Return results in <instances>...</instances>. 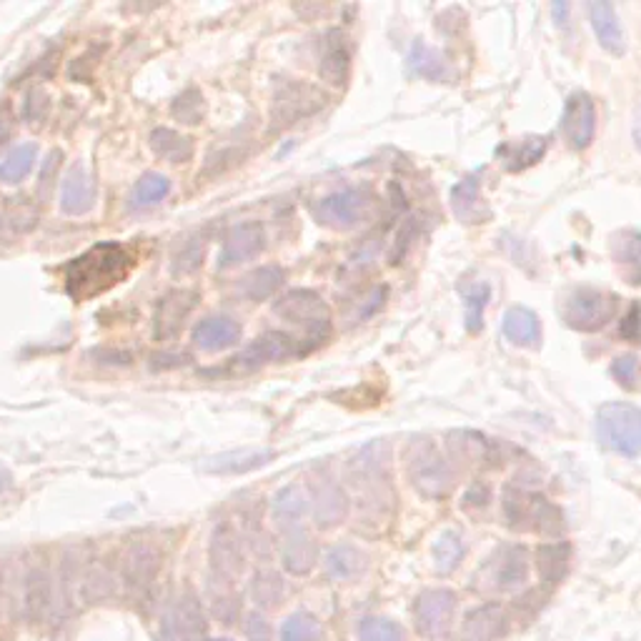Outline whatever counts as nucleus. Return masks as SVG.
Returning a JSON list of instances; mask_svg holds the SVG:
<instances>
[{"label": "nucleus", "instance_id": "nucleus-23", "mask_svg": "<svg viewBox=\"0 0 641 641\" xmlns=\"http://www.w3.org/2000/svg\"><path fill=\"white\" fill-rule=\"evenodd\" d=\"M271 459V449H236L211 456V459L203 461L201 469L213 476H241L248 474V471L261 469V466H266Z\"/></svg>", "mask_w": 641, "mask_h": 641}, {"label": "nucleus", "instance_id": "nucleus-14", "mask_svg": "<svg viewBox=\"0 0 641 641\" xmlns=\"http://www.w3.org/2000/svg\"><path fill=\"white\" fill-rule=\"evenodd\" d=\"M266 248V231L258 221H243L231 226V231L226 233L221 246V256H218V268L228 271L236 268L241 263L251 261L258 253Z\"/></svg>", "mask_w": 641, "mask_h": 641}, {"label": "nucleus", "instance_id": "nucleus-3", "mask_svg": "<svg viewBox=\"0 0 641 641\" xmlns=\"http://www.w3.org/2000/svg\"><path fill=\"white\" fill-rule=\"evenodd\" d=\"M566 326L581 334H594L604 329L619 313V298L596 286H576L564 296L559 306Z\"/></svg>", "mask_w": 641, "mask_h": 641}, {"label": "nucleus", "instance_id": "nucleus-49", "mask_svg": "<svg viewBox=\"0 0 641 641\" xmlns=\"http://www.w3.org/2000/svg\"><path fill=\"white\" fill-rule=\"evenodd\" d=\"M619 336L629 344L641 346V301L631 303L629 311L624 313V318L619 321Z\"/></svg>", "mask_w": 641, "mask_h": 641}, {"label": "nucleus", "instance_id": "nucleus-35", "mask_svg": "<svg viewBox=\"0 0 641 641\" xmlns=\"http://www.w3.org/2000/svg\"><path fill=\"white\" fill-rule=\"evenodd\" d=\"M208 604H211V614L226 626H233L241 616V604H238V596L233 591V581L211 576V581H208Z\"/></svg>", "mask_w": 641, "mask_h": 641}, {"label": "nucleus", "instance_id": "nucleus-56", "mask_svg": "<svg viewBox=\"0 0 641 641\" xmlns=\"http://www.w3.org/2000/svg\"><path fill=\"white\" fill-rule=\"evenodd\" d=\"M208 641H231V639H208Z\"/></svg>", "mask_w": 641, "mask_h": 641}, {"label": "nucleus", "instance_id": "nucleus-5", "mask_svg": "<svg viewBox=\"0 0 641 641\" xmlns=\"http://www.w3.org/2000/svg\"><path fill=\"white\" fill-rule=\"evenodd\" d=\"M504 516L511 529H534L536 534L561 536L564 534V514L549 499L539 494H521L506 491Z\"/></svg>", "mask_w": 641, "mask_h": 641}, {"label": "nucleus", "instance_id": "nucleus-6", "mask_svg": "<svg viewBox=\"0 0 641 641\" xmlns=\"http://www.w3.org/2000/svg\"><path fill=\"white\" fill-rule=\"evenodd\" d=\"M324 101V93L311 83L283 78L281 83H276V91L271 98V131L276 133L296 126L301 118L313 116L318 108L324 106Z\"/></svg>", "mask_w": 641, "mask_h": 641}, {"label": "nucleus", "instance_id": "nucleus-40", "mask_svg": "<svg viewBox=\"0 0 641 641\" xmlns=\"http://www.w3.org/2000/svg\"><path fill=\"white\" fill-rule=\"evenodd\" d=\"M286 596V584H283L281 574L271 569L256 571L251 579V599L261 609H276Z\"/></svg>", "mask_w": 641, "mask_h": 641}, {"label": "nucleus", "instance_id": "nucleus-28", "mask_svg": "<svg viewBox=\"0 0 641 641\" xmlns=\"http://www.w3.org/2000/svg\"><path fill=\"white\" fill-rule=\"evenodd\" d=\"M324 571L334 581H354L366 571V554L354 544L331 546L324 556Z\"/></svg>", "mask_w": 641, "mask_h": 641}, {"label": "nucleus", "instance_id": "nucleus-46", "mask_svg": "<svg viewBox=\"0 0 641 641\" xmlns=\"http://www.w3.org/2000/svg\"><path fill=\"white\" fill-rule=\"evenodd\" d=\"M171 111L173 116L181 123H186V126H198V123L203 121V116H206V101H203L201 91L188 88L186 93H181V96L173 101Z\"/></svg>", "mask_w": 641, "mask_h": 641}, {"label": "nucleus", "instance_id": "nucleus-41", "mask_svg": "<svg viewBox=\"0 0 641 641\" xmlns=\"http://www.w3.org/2000/svg\"><path fill=\"white\" fill-rule=\"evenodd\" d=\"M203 253H206V241L201 236L183 238L171 256V271L176 276H191L203 266Z\"/></svg>", "mask_w": 641, "mask_h": 641}, {"label": "nucleus", "instance_id": "nucleus-21", "mask_svg": "<svg viewBox=\"0 0 641 641\" xmlns=\"http://www.w3.org/2000/svg\"><path fill=\"white\" fill-rule=\"evenodd\" d=\"M96 203V183L83 163H73L63 176L61 186V211L68 216H83Z\"/></svg>", "mask_w": 641, "mask_h": 641}, {"label": "nucleus", "instance_id": "nucleus-45", "mask_svg": "<svg viewBox=\"0 0 641 641\" xmlns=\"http://www.w3.org/2000/svg\"><path fill=\"white\" fill-rule=\"evenodd\" d=\"M489 296H491L489 283H476V286H471L469 291H466L464 313H466V329H469L471 334L481 331V326H484V308L486 303H489Z\"/></svg>", "mask_w": 641, "mask_h": 641}, {"label": "nucleus", "instance_id": "nucleus-39", "mask_svg": "<svg viewBox=\"0 0 641 641\" xmlns=\"http://www.w3.org/2000/svg\"><path fill=\"white\" fill-rule=\"evenodd\" d=\"M38 158V148L33 143H23V146H16L13 151H8V156L0 161V181L8 183V186H16L21 183L28 173L33 171Z\"/></svg>", "mask_w": 641, "mask_h": 641}, {"label": "nucleus", "instance_id": "nucleus-19", "mask_svg": "<svg viewBox=\"0 0 641 641\" xmlns=\"http://www.w3.org/2000/svg\"><path fill=\"white\" fill-rule=\"evenodd\" d=\"M198 303L196 291H171L161 298L156 311V334L158 341L173 339L183 329V321L191 316V311Z\"/></svg>", "mask_w": 641, "mask_h": 641}, {"label": "nucleus", "instance_id": "nucleus-51", "mask_svg": "<svg viewBox=\"0 0 641 641\" xmlns=\"http://www.w3.org/2000/svg\"><path fill=\"white\" fill-rule=\"evenodd\" d=\"M48 116V98L46 93L33 91L26 101V118L31 123H43V118Z\"/></svg>", "mask_w": 641, "mask_h": 641}, {"label": "nucleus", "instance_id": "nucleus-38", "mask_svg": "<svg viewBox=\"0 0 641 641\" xmlns=\"http://www.w3.org/2000/svg\"><path fill=\"white\" fill-rule=\"evenodd\" d=\"M116 594V579L108 569L103 566H91L83 571L81 581H78V596L86 604H101V601L111 599Z\"/></svg>", "mask_w": 641, "mask_h": 641}, {"label": "nucleus", "instance_id": "nucleus-37", "mask_svg": "<svg viewBox=\"0 0 641 641\" xmlns=\"http://www.w3.org/2000/svg\"><path fill=\"white\" fill-rule=\"evenodd\" d=\"M283 278H286L283 268L261 266V268H256V271L248 273V276L241 278V283H238V291H241L248 301H263V298L273 296V293L281 288Z\"/></svg>", "mask_w": 641, "mask_h": 641}, {"label": "nucleus", "instance_id": "nucleus-34", "mask_svg": "<svg viewBox=\"0 0 641 641\" xmlns=\"http://www.w3.org/2000/svg\"><path fill=\"white\" fill-rule=\"evenodd\" d=\"M171 193V181L163 173H143L133 186L131 196H128V208L131 211H146V208L158 206L163 198Z\"/></svg>", "mask_w": 641, "mask_h": 641}, {"label": "nucleus", "instance_id": "nucleus-53", "mask_svg": "<svg viewBox=\"0 0 641 641\" xmlns=\"http://www.w3.org/2000/svg\"><path fill=\"white\" fill-rule=\"evenodd\" d=\"M58 158H61V151H53L51 156L46 158V163H43V171H41V188H43V193H46L48 188H51L53 176H56Z\"/></svg>", "mask_w": 641, "mask_h": 641}, {"label": "nucleus", "instance_id": "nucleus-16", "mask_svg": "<svg viewBox=\"0 0 641 641\" xmlns=\"http://www.w3.org/2000/svg\"><path fill=\"white\" fill-rule=\"evenodd\" d=\"M281 539V564L288 574L306 576L318 564V544L303 524L288 526Z\"/></svg>", "mask_w": 641, "mask_h": 641}, {"label": "nucleus", "instance_id": "nucleus-15", "mask_svg": "<svg viewBox=\"0 0 641 641\" xmlns=\"http://www.w3.org/2000/svg\"><path fill=\"white\" fill-rule=\"evenodd\" d=\"M486 579L491 581V589L496 591H519L529 581V556L524 546H504L496 551L494 559H489Z\"/></svg>", "mask_w": 641, "mask_h": 641}, {"label": "nucleus", "instance_id": "nucleus-50", "mask_svg": "<svg viewBox=\"0 0 641 641\" xmlns=\"http://www.w3.org/2000/svg\"><path fill=\"white\" fill-rule=\"evenodd\" d=\"M243 634H246L248 641H273L271 624H268L266 616L261 611H251L243 621Z\"/></svg>", "mask_w": 641, "mask_h": 641}, {"label": "nucleus", "instance_id": "nucleus-18", "mask_svg": "<svg viewBox=\"0 0 641 641\" xmlns=\"http://www.w3.org/2000/svg\"><path fill=\"white\" fill-rule=\"evenodd\" d=\"M173 629L178 641H208V616L201 596L193 589L181 591L173 609Z\"/></svg>", "mask_w": 641, "mask_h": 641}, {"label": "nucleus", "instance_id": "nucleus-22", "mask_svg": "<svg viewBox=\"0 0 641 641\" xmlns=\"http://www.w3.org/2000/svg\"><path fill=\"white\" fill-rule=\"evenodd\" d=\"M53 576L46 566H33L28 569L26 581H23V606L26 616L36 624L46 621L53 611Z\"/></svg>", "mask_w": 641, "mask_h": 641}, {"label": "nucleus", "instance_id": "nucleus-7", "mask_svg": "<svg viewBox=\"0 0 641 641\" xmlns=\"http://www.w3.org/2000/svg\"><path fill=\"white\" fill-rule=\"evenodd\" d=\"M371 208H374V196L369 188H344V191H336L313 203L311 211L321 226L349 231L369 218Z\"/></svg>", "mask_w": 641, "mask_h": 641}, {"label": "nucleus", "instance_id": "nucleus-43", "mask_svg": "<svg viewBox=\"0 0 641 641\" xmlns=\"http://www.w3.org/2000/svg\"><path fill=\"white\" fill-rule=\"evenodd\" d=\"M356 639L359 641H406L404 626L386 616H364L356 624Z\"/></svg>", "mask_w": 641, "mask_h": 641}, {"label": "nucleus", "instance_id": "nucleus-20", "mask_svg": "<svg viewBox=\"0 0 641 641\" xmlns=\"http://www.w3.org/2000/svg\"><path fill=\"white\" fill-rule=\"evenodd\" d=\"M349 496L341 489L336 481H321V484L313 486L311 496V511L313 519L321 529H334L341 521H346L349 516Z\"/></svg>", "mask_w": 641, "mask_h": 641}, {"label": "nucleus", "instance_id": "nucleus-1", "mask_svg": "<svg viewBox=\"0 0 641 641\" xmlns=\"http://www.w3.org/2000/svg\"><path fill=\"white\" fill-rule=\"evenodd\" d=\"M136 266V256L131 248L121 243H98L88 248L86 253L73 258L66 266V291L73 301H91L101 293L111 291L121 281H126L128 273Z\"/></svg>", "mask_w": 641, "mask_h": 641}, {"label": "nucleus", "instance_id": "nucleus-9", "mask_svg": "<svg viewBox=\"0 0 641 641\" xmlns=\"http://www.w3.org/2000/svg\"><path fill=\"white\" fill-rule=\"evenodd\" d=\"M459 609V599L451 589L421 591L414 604V624L424 639L441 641L451 631Z\"/></svg>", "mask_w": 641, "mask_h": 641}, {"label": "nucleus", "instance_id": "nucleus-44", "mask_svg": "<svg viewBox=\"0 0 641 641\" xmlns=\"http://www.w3.org/2000/svg\"><path fill=\"white\" fill-rule=\"evenodd\" d=\"M324 626L308 611H296L281 626V641H321Z\"/></svg>", "mask_w": 641, "mask_h": 641}, {"label": "nucleus", "instance_id": "nucleus-11", "mask_svg": "<svg viewBox=\"0 0 641 641\" xmlns=\"http://www.w3.org/2000/svg\"><path fill=\"white\" fill-rule=\"evenodd\" d=\"M298 354H301V344L296 339L281 334V331H268L233 359V369L241 371V374H251V371L263 369L268 364H278V361H288Z\"/></svg>", "mask_w": 641, "mask_h": 641}, {"label": "nucleus", "instance_id": "nucleus-10", "mask_svg": "<svg viewBox=\"0 0 641 641\" xmlns=\"http://www.w3.org/2000/svg\"><path fill=\"white\" fill-rule=\"evenodd\" d=\"M163 554L148 541H136L121 556V581L126 591L136 596H146L161 574Z\"/></svg>", "mask_w": 641, "mask_h": 641}, {"label": "nucleus", "instance_id": "nucleus-13", "mask_svg": "<svg viewBox=\"0 0 641 641\" xmlns=\"http://www.w3.org/2000/svg\"><path fill=\"white\" fill-rule=\"evenodd\" d=\"M561 133L576 151L591 146L596 133V108L589 93L576 91L566 98L564 113H561Z\"/></svg>", "mask_w": 641, "mask_h": 641}, {"label": "nucleus", "instance_id": "nucleus-4", "mask_svg": "<svg viewBox=\"0 0 641 641\" xmlns=\"http://www.w3.org/2000/svg\"><path fill=\"white\" fill-rule=\"evenodd\" d=\"M596 439L621 456H641V409L626 401H611L596 411Z\"/></svg>", "mask_w": 641, "mask_h": 641}, {"label": "nucleus", "instance_id": "nucleus-33", "mask_svg": "<svg viewBox=\"0 0 641 641\" xmlns=\"http://www.w3.org/2000/svg\"><path fill=\"white\" fill-rule=\"evenodd\" d=\"M409 66L416 76L426 78V81L441 83V81H449L451 78L449 61H446V58L441 56L436 48L426 46L424 41L414 43V48H411V53H409Z\"/></svg>", "mask_w": 641, "mask_h": 641}, {"label": "nucleus", "instance_id": "nucleus-47", "mask_svg": "<svg viewBox=\"0 0 641 641\" xmlns=\"http://www.w3.org/2000/svg\"><path fill=\"white\" fill-rule=\"evenodd\" d=\"M546 151V138H526V141L516 143V146H506L504 156L506 161H514L509 168L519 171V168L531 166V163L539 161Z\"/></svg>", "mask_w": 641, "mask_h": 641}, {"label": "nucleus", "instance_id": "nucleus-24", "mask_svg": "<svg viewBox=\"0 0 641 641\" xmlns=\"http://www.w3.org/2000/svg\"><path fill=\"white\" fill-rule=\"evenodd\" d=\"M611 261L629 286H641V231L626 228L611 236Z\"/></svg>", "mask_w": 641, "mask_h": 641}, {"label": "nucleus", "instance_id": "nucleus-29", "mask_svg": "<svg viewBox=\"0 0 641 641\" xmlns=\"http://www.w3.org/2000/svg\"><path fill=\"white\" fill-rule=\"evenodd\" d=\"M308 511H311V496H308L301 486L291 484L273 496L271 514L278 529H288V526L301 524Z\"/></svg>", "mask_w": 641, "mask_h": 641}, {"label": "nucleus", "instance_id": "nucleus-25", "mask_svg": "<svg viewBox=\"0 0 641 641\" xmlns=\"http://www.w3.org/2000/svg\"><path fill=\"white\" fill-rule=\"evenodd\" d=\"M238 339H241V326L228 316L203 318L201 324L193 329V344L201 351H208V354L231 349Z\"/></svg>", "mask_w": 641, "mask_h": 641}, {"label": "nucleus", "instance_id": "nucleus-32", "mask_svg": "<svg viewBox=\"0 0 641 641\" xmlns=\"http://www.w3.org/2000/svg\"><path fill=\"white\" fill-rule=\"evenodd\" d=\"M571 561V549L564 541H556V544H541L536 549V571H539L541 581L549 586L559 584L561 579L569 571Z\"/></svg>", "mask_w": 641, "mask_h": 641}, {"label": "nucleus", "instance_id": "nucleus-30", "mask_svg": "<svg viewBox=\"0 0 641 641\" xmlns=\"http://www.w3.org/2000/svg\"><path fill=\"white\" fill-rule=\"evenodd\" d=\"M504 336L506 341H511L514 346H529L536 349L541 339L539 318L531 308L514 306L504 313Z\"/></svg>", "mask_w": 641, "mask_h": 641}, {"label": "nucleus", "instance_id": "nucleus-2", "mask_svg": "<svg viewBox=\"0 0 641 641\" xmlns=\"http://www.w3.org/2000/svg\"><path fill=\"white\" fill-rule=\"evenodd\" d=\"M406 474L426 499H444L454 489L456 474L429 436H416L406 449Z\"/></svg>", "mask_w": 641, "mask_h": 641}, {"label": "nucleus", "instance_id": "nucleus-26", "mask_svg": "<svg viewBox=\"0 0 641 641\" xmlns=\"http://www.w3.org/2000/svg\"><path fill=\"white\" fill-rule=\"evenodd\" d=\"M589 18L591 28H594L596 38H599V46L604 51H609L611 56H624L626 53V38L624 31H621L619 16H616V8L611 3H591L589 6Z\"/></svg>", "mask_w": 641, "mask_h": 641}, {"label": "nucleus", "instance_id": "nucleus-12", "mask_svg": "<svg viewBox=\"0 0 641 641\" xmlns=\"http://www.w3.org/2000/svg\"><path fill=\"white\" fill-rule=\"evenodd\" d=\"M208 561H211V576L223 581H236L246 569V549L243 539L231 524H218L208 544Z\"/></svg>", "mask_w": 641, "mask_h": 641}, {"label": "nucleus", "instance_id": "nucleus-31", "mask_svg": "<svg viewBox=\"0 0 641 641\" xmlns=\"http://www.w3.org/2000/svg\"><path fill=\"white\" fill-rule=\"evenodd\" d=\"M451 208H454V216L461 223H481L484 218H489L476 176H469L461 183H456L454 191H451Z\"/></svg>", "mask_w": 641, "mask_h": 641}, {"label": "nucleus", "instance_id": "nucleus-52", "mask_svg": "<svg viewBox=\"0 0 641 641\" xmlns=\"http://www.w3.org/2000/svg\"><path fill=\"white\" fill-rule=\"evenodd\" d=\"M491 501V489L489 484H474L464 496V506H486Z\"/></svg>", "mask_w": 641, "mask_h": 641}, {"label": "nucleus", "instance_id": "nucleus-27", "mask_svg": "<svg viewBox=\"0 0 641 641\" xmlns=\"http://www.w3.org/2000/svg\"><path fill=\"white\" fill-rule=\"evenodd\" d=\"M349 43L341 31H329L324 41V51H321V63H318V73L324 81H329L331 86H341L349 76Z\"/></svg>", "mask_w": 641, "mask_h": 641}, {"label": "nucleus", "instance_id": "nucleus-42", "mask_svg": "<svg viewBox=\"0 0 641 641\" xmlns=\"http://www.w3.org/2000/svg\"><path fill=\"white\" fill-rule=\"evenodd\" d=\"M464 559V539L456 531H441L434 544V564L439 574H451Z\"/></svg>", "mask_w": 641, "mask_h": 641}, {"label": "nucleus", "instance_id": "nucleus-36", "mask_svg": "<svg viewBox=\"0 0 641 641\" xmlns=\"http://www.w3.org/2000/svg\"><path fill=\"white\" fill-rule=\"evenodd\" d=\"M151 148L158 158L168 163H186L193 156V141L173 128H156L151 133Z\"/></svg>", "mask_w": 641, "mask_h": 641}, {"label": "nucleus", "instance_id": "nucleus-55", "mask_svg": "<svg viewBox=\"0 0 641 641\" xmlns=\"http://www.w3.org/2000/svg\"><path fill=\"white\" fill-rule=\"evenodd\" d=\"M11 484H13L11 471H8L6 466H0V494H6V491L11 489Z\"/></svg>", "mask_w": 641, "mask_h": 641}, {"label": "nucleus", "instance_id": "nucleus-17", "mask_svg": "<svg viewBox=\"0 0 641 641\" xmlns=\"http://www.w3.org/2000/svg\"><path fill=\"white\" fill-rule=\"evenodd\" d=\"M511 611L501 606L499 601H489L476 609H471L464 619V639L466 641H499L511 629Z\"/></svg>", "mask_w": 641, "mask_h": 641}, {"label": "nucleus", "instance_id": "nucleus-48", "mask_svg": "<svg viewBox=\"0 0 641 641\" xmlns=\"http://www.w3.org/2000/svg\"><path fill=\"white\" fill-rule=\"evenodd\" d=\"M611 376L616 379V384H621L624 389L634 391L639 389V359H636L634 354H624L619 356V359H614V364H611Z\"/></svg>", "mask_w": 641, "mask_h": 641}, {"label": "nucleus", "instance_id": "nucleus-54", "mask_svg": "<svg viewBox=\"0 0 641 641\" xmlns=\"http://www.w3.org/2000/svg\"><path fill=\"white\" fill-rule=\"evenodd\" d=\"M13 133V116L6 106H0V143H6Z\"/></svg>", "mask_w": 641, "mask_h": 641}, {"label": "nucleus", "instance_id": "nucleus-8", "mask_svg": "<svg viewBox=\"0 0 641 641\" xmlns=\"http://www.w3.org/2000/svg\"><path fill=\"white\" fill-rule=\"evenodd\" d=\"M273 311H276L283 321H288V324L301 326L313 341L326 339L331 331L329 306H326V301L318 296V293L306 291V288L288 291L286 296L278 298Z\"/></svg>", "mask_w": 641, "mask_h": 641}]
</instances>
